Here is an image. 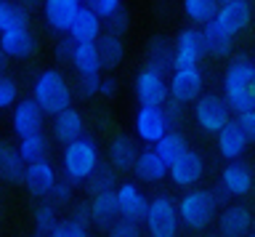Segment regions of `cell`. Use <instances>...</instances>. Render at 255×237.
<instances>
[{
	"mask_svg": "<svg viewBox=\"0 0 255 237\" xmlns=\"http://www.w3.org/2000/svg\"><path fill=\"white\" fill-rule=\"evenodd\" d=\"M253 59L245 53H237L223 69V93L229 109L234 115H242L247 109H255V77H253Z\"/></svg>",
	"mask_w": 255,
	"mask_h": 237,
	"instance_id": "cell-1",
	"label": "cell"
},
{
	"mask_svg": "<svg viewBox=\"0 0 255 237\" xmlns=\"http://www.w3.org/2000/svg\"><path fill=\"white\" fill-rule=\"evenodd\" d=\"M32 99L35 104L43 109L45 117H56L61 115L64 109L72 107V99H75V88L72 83L67 80V75L56 67H48V69H40L32 80Z\"/></svg>",
	"mask_w": 255,
	"mask_h": 237,
	"instance_id": "cell-2",
	"label": "cell"
},
{
	"mask_svg": "<svg viewBox=\"0 0 255 237\" xmlns=\"http://www.w3.org/2000/svg\"><path fill=\"white\" fill-rule=\"evenodd\" d=\"M178 219H181V229H189V232H205L215 224L218 219V211L223 208L215 189L207 187H194L186 189L178 200Z\"/></svg>",
	"mask_w": 255,
	"mask_h": 237,
	"instance_id": "cell-3",
	"label": "cell"
},
{
	"mask_svg": "<svg viewBox=\"0 0 255 237\" xmlns=\"http://www.w3.org/2000/svg\"><path fill=\"white\" fill-rule=\"evenodd\" d=\"M101 165V149L99 141L93 136H80L77 141L61 147V160H59V171L61 176L72 181V184H85L93 176V171Z\"/></svg>",
	"mask_w": 255,
	"mask_h": 237,
	"instance_id": "cell-4",
	"label": "cell"
},
{
	"mask_svg": "<svg viewBox=\"0 0 255 237\" xmlns=\"http://www.w3.org/2000/svg\"><path fill=\"white\" fill-rule=\"evenodd\" d=\"M141 227L149 237H178L181 219H178L175 197L165 195V192L149 197V211H146V219H143Z\"/></svg>",
	"mask_w": 255,
	"mask_h": 237,
	"instance_id": "cell-5",
	"label": "cell"
},
{
	"mask_svg": "<svg viewBox=\"0 0 255 237\" xmlns=\"http://www.w3.org/2000/svg\"><path fill=\"white\" fill-rule=\"evenodd\" d=\"M191 115H194L197 128L207 133V136H218V131L234 117V112L229 109L226 99L221 93H202L191 104Z\"/></svg>",
	"mask_w": 255,
	"mask_h": 237,
	"instance_id": "cell-6",
	"label": "cell"
},
{
	"mask_svg": "<svg viewBox=\"0 0 255 237\" xmlns=\"http://www.w3.org/2000/svg\"><path fill=\"white\" fill-rule=\"evenodd\" d=\"M133 96L138 107H165L170 99V88H167V75L157 72L151 67H143L133 77Z\"/></svg>",
	"mask_w": 255,
	"mask_h": 237,
	"instance_id": "cell-7",
	"label": "cell"
},
{
	"mask_svg": "<svg viewBox=\"0 0 255 237\" xmlns=\"http://www.w3.org/2000/svg\"><path fill=\"white\" fill-rule=\"evenodd\" d=\"M167 88H170V101L189 107L205 93V72L202 67H175L167 75Z\"/></svg>",
	"mask_w": 255,
	"mask_h": 237,
	"instance_id": "cell-8",
	"label": "cell"
},
{
	"mask_svg": "<svg viewBox=\"0 0 255 237\" xmlns=\"http://www.w3.org/2000/svg\"><path fill=\"white\" fill-rule=\"evenodd\" d=\"M218 189L229 200H245L247 195L255 189V171L250 163L245 160H231L223 165L218 176Z\"/></svg>",
	"mask_w": 255,
	"mask_h": 237,
	"instance_id": "cell-9",
	"label": "cell"
},
{
	"mask_svg": "<svg viewBox=\"0 0 255 237\" xmlns=\"http://www.w3.org/2000/svg\"><path fill=\"white\" fill-rule=\"evenodd\" d=\"M170 131L165 107H138L133 117V136L138 139V144L154 147L165 133Z\"/></svg>",
	"mask_w": 255,
	"mask_h": 237,
	"instance_id": "cell-10",
	"label": "cell"
},
{
	"mask_svg": "<svg viewBox=\"0 0 255 237\" xmlns=\"http://www.w3.org/2000/svg\"><path fill=\"white\" fill-rule=\"evenodd\" d=\"M207 173V163H205V155L199 152V149H186L178 160L170 165V173H167V179L173 181V187L178 189H194L202 184Z\"/></svg>",
	"mask_w": 255,
	"mask_h": 237,
	"instance_id": "cell-11",
	"label": "cell"
},
{
	"mask_svg": "<svg viewBox=\"0 0 255 237\" xmlns=\"http://www.w3.org/2000/svg\"><path fill=\"white\" fill-rule=\"evenodd\" d=\"M115 197H117L120 219L133 221V224H143L146 211H149V195L141 189L138 181H130V179L120 181L115 189Z\"/></svg>",
	"mask_w": 255,
	"mask_h": 237,
	"instance_id": "cell-12",
	"label": "cell"
},
{
	"mask_svg": "<svg viewBox=\"0 0 255 237\" xmlns=\"http://www.w3.org/2000/svg\"><path fill=\"white\" fill-rule=\"evenodd\" d=\"M207 56L202 27H183L173 40V64L175 67H199V61ZM173 67V69H175Z\"/></svg>",
	"mask_w": 255,
	"mask_h": 237,
	"instance_id": "cell-13",
	"label": "cell"
},
{
	"mask_svg": "<svg viewBox=\"0 0 255 237\" xmlns=\"http://www.w3.org/2000/svg\"><path fill=\"white\" fill-rule=\"evenodd\" d=\"M253 224H255L253 211L245 203H237V200L223 205L218 211V219H215L218 237H247L253 232Z\"/></svg>",
	"mask_w": 255,
	"mask_h": 237,
	"instance_id": "cell-14",
	"label": "cell"
},
{
	"mask_svg": "<svg viewBox=\"0 0 255 237\" xmlns=\"http://www.w3.org/2000/svg\"><path fill=\"white\" fill-rule=\"evenodd\" d=\"M24 187H27V192L32 197H37V200H48L53 192V187L59 184V168L51 163V157H45V160H37V163H29L27 168H24Z\"/></svg>",
	"mask_w": 255,
	"mask_h": 237,
	"instance_id": "cell-15",
	"label": "cell"
},
{
	"mask_svg": "<svg viewBox=\"0 0 255 237\" xmlns=\"http://www.w3.org/2000/svg\"><path fill=\"white\" fill-rule=\"evenodd\" d=\"M215 24L223 32H229L231 37L242 35L247 27L253 24V3L247 0H231V3H221L218 13H215Z\"/></svg>",
	"mask_w": 255,
	"mask_h": 237,
	"instance_id": "cell-16",
	"label": "cell"
},
{
	"mask_svg": "<svg viewBox=\"0 0 255 237\" xmlns=\"http://www.w3.org/2000/svg\"><path fill=\"white\" fill-rule=\"evenodd\" d=\"M43 123H45V115H43V109L35 104V99H32V96L19 99V101H16V107L11 109V131L16 133V139L40 133V131H43Z\"/></svg>",
	"mask_w": 255,
	"mask_h": 237,
	"instance_id": "cell-17",
	"label": "cell"
},
{
	"mask_svg": "<svg viewBox=\"0 0 255 237\" xmlns=\"http://www.w3.org/2000/svg\"><path fill=\"white\" fill-rule=\"evenodd\" d=\"M138 152H141V147H138V139L135 136H130V133H115L107 147V163L117 173L133 171L135 160H138Z\"/></svg>",
	"mask_w": 255,
	"mask_h": 237,
	"instance_id": "cell-18",
	"label": "cell"
},
{
	"mask_svg": "<svg viewBox=\"0 0 255 237\" xmlns=\"http://www.w3.org/2000/svg\"><path fill=\"white\" fill-rule=\"evenodd\" d=\"M215 144H218V155L226 163H231V160H242V157H245V152L250 149V139L245 136V131L239 128V123L231 117V120L218 131Z\"/></svg>",
	"mask_w": 255,
	"mask_h": 237,
	"instance_id": "cell-19",
	"label": "cell"
},
{
	"mask_svg": "<svg viewBox=\"0 0 255 237\" xmlns=\"http://www.w3.org/2000/svg\"><path fill=\"white\" fill-rule=\"evenodd\" d=\"M0 51L8 59H29L37 51V35L32 27H16L0 35Z\"/></svg>",
	"mask_w": 255,
	"mask_h": 237,
	"instance_id": "cell-20",
	"label": "cell"
},
{
	"mask_svg": "<svg viewBox=\"0 0 255 237\" xmlns=\"http://www.w3.org/2000/svg\"><path fill=\"white\" fill-rule=\"evenodd\" d=\"M167 173H170V165L154 152V147H143L138 152V160L133 165V176L138 184H159L167 179Z\"/></svg>",
	"mask_w": 255,
	"mask_h": 237,
	"instance_id": "cell-21",
	"label": "cell"
},
{
	"mask_svg": "<svg viewBox=\"0 0 255 237\" xmlns=\"http://www.w3.org/2000/svg\"><path fill=\"white\" fill-rule=\"evenodd\" d=\"M77 11H80V3H75V0H43L45 27L53 29L56 35H67L69 32Z\"/></svg>",
	"mask_w": 255,
	"mask_h": 237,
	"instance_id": "cell-22",
	"label": "cell"
},
{
	"mask_svg": "<svg viewBox=\"0 0 255 237\" xmlns=\"http://www.w3.org/2000/svg\"><path fill=\"white\" fill-rule=\"evenodd\" d=\"M51 133H53V139L59 141L61 147H67L72 144V141H77L80 136H85V115L80 112V109L75 107H69V109H64L61 115H56L51 117Z\"/></svg>",
	"mask_w": 255,
	"mask_h": 237,
	"instance_id": "cell-23",
	"label": "cell"
},
{
	"mask_svg": "<svg viewBox=\"0 0 255 237\" xmlns=\"http://www.w3.org/2000/svg\"><path fill=\"white\" fill-rule=\"evenodd\" d=\"M75 43H96L104 35V19L99 13H93L88 5H80L75 21H72L69 32H67Z\"/></svg>",
	"mask_w": 255,
	"mask_h": 237,
	"instance_id": "cell-24",
	"label": "cell"
},
{
	"mask_svg": "<svg viewBox=\"0 0 255 237\" xmlns=\"http://www.w3.org/2000/svg\"><path fill=\"white\" fill-rule=\"evenodd\" d=\"M69 67L77 72V77H101L104 64L99 56V45L96 43H77Z\"/></svg>",
	"mask_w": 255,
	"mask_h": 237,
	"instance_id": "cell-25",
	"label": "cell"
},
{
	"mask_svg": "<svg viewBox=\"0 0 255 237\" xmlns=\"http://www.w3.org/2000/svg\"><path fill=\"white\" fill-rule=\"evenodd\" d=\"M88 208H91V224H93V227H99V229H104V232H107V229L120 219L115 192L93 195V197H91V203H88Z\"/></svg>",
	"mask_w": 255,
	"mask_h": 237,
	"instance_id": "cell-26",
	"label": "cell"
},
{
	"mask_svg": "<svg viewBox=\"0 0 255 237\" xmlns=\"http://www.w3.org/2000/svg\"><path fill=\"white\" fill-rule=\"evenodd\" d=\"M143 61H146V67L157 69V72L162 75H170L173 72V43L167 40L165 35H157L151 37L146 43V53H143Z\"/></svg>",
	"mask_w": 255,
	"mask_h": 237,
	"instance_id": "cell-27",
	"label": "cell"
},
{
	"mask_svg": "<svg viewBox=\"0 0 255 237\" xmlns=\"http://www.w3.org/2000/svg\"><path fill=\"white\" fill-rule=\"evenodd\" d=\"M202 37H205L207 56H213V59H226V56H231V51H234V37L229 32H223L215 21L202 27Z\"/></svg>",
	"mask_w": 255,
	"mask_h": 237,
	"instance_id": "cell-28",
	"label": "cell"
},
{
	"mask_svg": "<svg viewBox=\"0 0 255 237\" xmlns=\"http://www.w3.org/2000/svg\"><path fill=\"white\" fill-rule=\"evenodd\" d=\"M218 8H221L218 0H181V11L191 21V27L210 24L215 19V13H218Z\"/></svg>",
	"mask_w": 255,
	"mask_h": 237,
	"instance_id": "cell-29",
	"label": "cell"
},
{
	"mask_svg": "<svg viewBox=\"0 0 255 237\" xmlns=\"http://www.w3.org/2000/svg\"><path fill=\"white\" fill-rule=\"evenodd\" d=\"M96 45H99V56H101L104 69H117L125 61V40L120 35L104 32L99 40H96Z\"/></svg>",
	"mask_w": 255,
	"mask_h": 237,
	"instance_id": "cell-30",
	"label": "cell"
},
{
	"mask_svg": "<svg viewBox=\"0 0 255 237\" xmlns=\"http://www.w3.org/2000/svg\"><path fill=\"white\" fill-rule=\"evenodd\" d=\"M16 152L21 155L24 163H37V160H45L48 152H51V139H48L45 131L40 133H32V136H24L19 139V144H16Z\"/></svg>",
	"mask_w": 255,
	"mask_h": 237,
	"instance_id": "cell-31",
	"label": "cell"
},
{
	"mask_svg": "<svg viewBox=\"0 0 255 237\" xmlns=\"http://www.w3.org/2000/svg\"><path fill=\"white\" fill-rule=\"evenodd\" d=\"M186 149H191V147H189V139L183 136V131H178V128H170V131H167L165 136L154 144V152L162 157L167 165H173L183 152H186Z\"/></svg>",
	"mask_w": 255,
	"mask_h": 237,
	"instance_id": "cell-32",
	"label": "cell"
},
{
	"mask_svg": "<svg viewBox=\"0 0 255 237\" xmlns=\"http://www.w3.org/2000/svg\"><path fill=\"white\" fill-rule=\"evenodd\" d=\"M24 168H27V163L21 160L16 147H8V144L0 147V179L8 181V184H21Z\"/></svg>",
	"mask_w": 255,
	"mask_h": 237,
	"instance_id": "cell-33",
	"label": "cell"
},
{
	"mask_svg": "<svg viewBox=\"0 0 255 237\" xmlns=\"http://www.w3.org/2000/svg\"><path fill=\"white\" fill-rule=\"evenodd\" d=\"M16 27H29V8L19 0H0V35Z\"/></svg>",
	"mask_w": 255,
	"mask_h": 237,
	"instance_id": "cell-34",
	"label": "cell"
},
{
	"mask_svg": "<svg viewBox=\"0 0 255 237\" xmlns=\"http://www.w3.org/2000/svg\"><path fill=\"white\" fill-rule=\"evenodd\" d=\"M61 221L59 208L51 200H40V205L32 213V227H35V237H48L56 229V224Z\"/></svg>",
	"mask_w": 255,
	"mask_h": 237,
	"instance_id": "cell-35",
	"label": "cell"
},
{
	"mask_svg": "<svg viewBox=\"0 0 255 237\" xmlns=\"http://www.w3.org/2000/svg\"><path fill=\"white\" fill-rule=\"evenodd\" d=\"M117 184H120L117 171L112 168L109 163H104V160H101V165L93 171V176L85 181V189H88V195L93 197V195H101V192H115Z\"/></svg>",
	"mask_w": 255,
	"mask_h": 237,
	"instance_id": "cell-36",
	"label": "cell"
},
{
	"mask_svg": "<svg viewBox=\"0 0 255 237\" xmlns=\"http://www.w3.org/2000/svg\"><path fill=\"white\" fill-rule=\"evenodd\" d=\"M16 101H19V83H16V77L0 75V112L13 109Z\"/></svg>",
	"mask_w": 255,
	"mask_h": 237,
	"instance_id": "cell-37",
	"label": "cell"
},
{
	"mask_svg": "<svg viewBox=\"0 0 255 237\" xmlns=\"http://www.w3.org/2000/svg\"><path fill=\"white\" fill-rule=\"evenodd\" d=\"M48 237H91V232H88L85 224H80V221L75 219H61L59 224H56V229Z\"/></svg>",
	"mask_w": 255,
	"mask_h": 237,
	"instance_id": "cell-38",
	"label": "cell"
},
{
	"mask_svg": "<svg viewBox=\"0 0 255 237\" xmlns=\"http://www.w3.org/2000/svg\"><path fill=\"white\" fill-rule=\"evenodd\" d=\"M56 208H61V205H72V200H75V184L67 179H59V184L53 187V192L51 197H48Z\"/></svg>",
	"mask_w": 255,
	"mask_h": 237,
	"instance_id": "cell-39",
	"label": "cell"
},
{
	"mask_svg": "<svg viewBox=\"0 0 255 237\" xmlns=\"http://www.w3.org/2000/svg\"><path fill=\"white\" fill-rule=\"evenodd\" d=\"M75 40L69 35H59V40L53 43V61L59 64H72V56H75Z\"/></svg>",
	"mask_w": 255,
	"mask_h": 237,
	"instance_id": "cell-40",
	"label": "cell"
},
{
	"mask_svg": "<svg viewBox=\"0 0 255 237\" xmlns=\"http://www.w3.org/2000/svg\"><path fill=\"white\" fill-rule=\"evenodd\" d=\"M128 29H130V13H128L125 8H120L115 16H109L107 21H104V32H109V35H120V37H123Z\"/></svg>",
	"mask_w": 255,
	"mask_h": 237,
	"instance_id": "cell-41",
	"label": "cell"
},
{
	"mask_svg": "<svg viewBox=\"0 0 255 237\" xmlns=\"http://www.w3.org/2000/svg\"><path fill=\"white\" fill-rule=\"evenodd\" d=\"M83 5H88L93 13H99V16L107 21L109 16H115V13L123 8V0H85Z\"/></svg>",
	"mask_w": 255,
	"mask_h": 237,
	"instance_id": "cell-42",
	"label": "cell"
},
{
	"mask_svg": "<svg viewBox=\"0 0 255 237\" xmlns=\"http://www.w3.org/2000/svg\"><path fill=\"white\" fill-rule=\"evenodd\" d=\"M141 235H143L141 224H133V221H125V219H117L107 229V237H141Z\"/></svg>",
	"mask_w": 255,
	"mask_h": 237,
	"instance_id": "cell-43",
	"label": "cell"
},
{
	"mask_svg": "<svg viewBox=\"0 0 255 237\" xmlns=\"http://www.w3.org/2000/svg\"><path fill=\"white\" fill-rule=\"evenodd\" d=\"M99 83H101V77H77L75 93L80 99H93V96H99Z\"/></svg>",
	"mask_w": 255,
	"mask_h": 237,
	"instance_id": "cell-44",
	"label": "cell"
},
{
	"mask_svg": "<svg viewBox=\"0 0 255 237\" xmlns=\"http://www.w3.org/2000/svg\"><path fill=\"white\" fill-rule=\"evenodd\" d=\"M234 120L239 123V128L245 131V136L250 139V144L255 141V109H247L242 115H234Z\"/></svg>",
	"mask_w": 255,
	"mask_h": 237,
	"instance_id": "cell-45",
	"label": "cell"
},
{
	"mask_svg": "<svg viewBox=\"0 0 255 237\" xmlns=\"http://www.w3.org/2000/svg\"><path fill=\"white\" fill-rule=\"evenodd\" d=\"M165 115H167V123H170V128H178L181 120H183V115H186V107L178 104V101H170V99H167Z\"/></svg>",
	"mask_w": 255,
	"mask_h": 237,
	"instance_id": "cell-46",
	"label": "cell"
},
{
	"mask_svg": "<svg viewBox=\"0 0 255 237\" xmlns=\"http://www.w3.org/2000/svg\"><path fill=\"white\" fill-rule=\"evenodd\" d=\"M117 91H120L117 77H112V75L104 77V75H101V83H99V96H104V99H115V96H117Z\"/></svg>",
	"mask_w": 255,
	"mask_h": 237,
	"instance_id": "cell-47",
	"label": "cell"
},
{
	"mask_svg": "<svg viewBox=\"0 0 255 237\" xmlns=\"http://www.w3.org/2000/svg\"><path fill=\"white\" fill-rule=\"evenodd\" d=\"M69 219H75V221H80V224L91 227V208H88V203H75V208H72Z\"/></svg>",
	"mask_w": 255,
	"mask_h": 237,
	"instance_id": "cell-48",
	"label": "cell"
},
{
	"mask_svg": "<svg viewBox=\"0 0 255 237\" xmlns=\"http://www.w3.org/2000/svg\"><path fill=\"white\" fill-rule=\"evenodd\" d=\"M24 8H35V5H43V0H19Z\"/></svg>",
	"mask_w": 255,
	"mask_h": 237,
	"instance_id": "cell-49",
	"label": "cell"
},
{
	"mask_svg": "<svg viewBox=\"0 0 255 237\" xmlns=\"http://www.w3.org/2000/svg\"><path fill=\"white\" fill-rule=\"evenodd\" d=\"M5 64H8V56L0 51V75H5Z\"/></svg>",
	"mask_w": 255,
	"mask_h": 237,
	"instance_id": "cell-50",
	"label": "cell"
},
{
	"mask_svg": "<svg viewBox=\"0 0 255 237\" xmlns=\"http://www.w3.org/2000/svg\"><path fill=\"white\" fill-rule=\"evenodd\" d=\"M218 3H231V0H218Z\"/></svg>",
	"mask_w": 255,
	"mask_h": 237,
	"instance_id": "cell-51",
	"label": "cell"
},
{
	"mask_svg": "<svg viewBox=\"0 0 255 237\" xmlns=\"http://www.w3.org/2000/svg\"><path fill=\"white\" fill-rule=\"evenodd\" d=\"M75 3H80V5H83V3H85V0H75Z\"/></svg>",
	"mask_w": 255,
	"mask_h": 237,
	"instance_id": "cell-52",
	"label": "cell"
},
{
	"mask_svg": "<svg viewBox=\"0 0 255 237\" xmlns=\"http://www.w3.org/2000/svg\"><path fill=\"white\" fill-rule=\"evenodd\" d=\"M247 237H255V232H250V235H247Z\"/></svg>",
	"mask_w": 255,
	"mask_h": 237,
	"instance_id": "cell-53",
	"label": "cell"
},
{
	"mask_svg": "<svg viewBox=\"0 0 255 237\" xmlns=\"http://www.w3.org/2000/svg\"><path fill=\"white\" fill-rule=\"evenodd\" d=\"M253 64H255V53H253Z\"/></svg>",
	"mask_w": 255,
	"mask_h": 237,
	"instance_id": "cell-54",
	"label": "cell"
},
{
	"mask_svg": "<svg viewBox=\"0 0 255 237\" xmlns=\"http://www.w3.org/2000/svg\"><path fill=\"white\" fill-rule=\"evenodd\" d=\"M199 237H210V235H199Z\"/></svg>",
	"mask_w": 255,
	"mask_h": 237,
	"instance_id": "cell-55",
	"label": "cell"
},
{
	"mask_svg": "<svg viewBox=\"0 0 255 237\" xmlns=\"http://www.w3.org/2000/svg\"><path fill=\"white\" fill-rule=\"evenodd\" d=\"M247 3H255V0H247Z\"/></svg>",
	"mask_w": 255,
	"mask_h": 237,
	"instance_id": "cell-56",
	"label": "cell"
},
{
	"mask_svg": "<svg viewBox=\"0 0 255 237\" xmlns=\"http://www.w3.org/2000/svg\"><path fill=\"white\" fill-rule=\"evenodd\" d=\"M253 77H255V69H253Z\"/></svg>",
	"mask_w": 255,
	"mask_h": 237,
	"instance_id": "cell-57",
	"label": "cell"
},
{
	"mask_svg": "<svg viewBox=\"0 0 255 237\" xmlns=\"http://www.w3.org/2000/svg\"><path fill=\"white\" fill-rule=\"evenodd\" d=\"M0 216H3V211H0Z\"/></svg>",
	"mask_w": 255,
	"mask_h": 237,
	"instance_id": "cell-58",
	"label": "cell"
},
{
	"mask_svg": "<svg viewBox=\"0 0 255 237\" xmlns=\"http://www.w3.org/2000/svg\"><path fill=\"white\" fill-rule=\"evenodd\" d=\"M0 147H3V144H0Z\"/></svg>",
	"mask_w": 255,
	"mask_h": 237,
	"instance_id": "cell-59",
	"label": "cell"
}]
</instances>
